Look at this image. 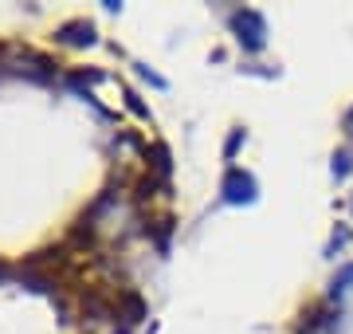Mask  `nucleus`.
<instances>
[{
    "instance_id": "7",
    "label": "nucleus",
    "mask_w": 353,
    "mask_h": 334,
    "mask_svg": "<svg viewBox=\"0 0 353 334\" xmlns=\"http://www.w3.org/2000/svg\"><path fill=\"white\" fill-rule=\"evenodd\" d=\"M243 141H248V130H243V126H236L232 134H228V141H224V157H228V161H232V157L240 154V146H243Z\"/></svg>"
},
{
    "instance_id": "5",
    "label": "nucleus",
    "mask_w": 353,
    "mask_h": 334,
    "mask_svg": "<svg viewBox=\"0 0 353 334\" xmlns=\"http://www.w3.org/2000/svg\"><path fill=\"white\" fill-rule=\"evenodd\" d=\"M350 244H353V228H350V224H338V228L330 232V240H326V256L338 259Z\"/></svg>"
},
{
    "instance_id": "1",
    "label": "nucleus",
    "mask_w": 353,
    "mask_h": 334,
    "mask_svg": "<svg viewBox=\"0 0 353 334\" xmlns=\"http://www.w3.org/2000/svg\"><path fill=\"white\" fill-rule=\"evenodd\" d=\"M228 28L248 55H259L267 48V16L259 8H232L228 12Z\"/></svg>"
},
{
    "instance_id": "3",
    "label": "nucleus",
    "mask_w": 353,
    "mask_h": 334,
    "mask_svg": "<svg viewBox=\"0 0 353 334\" xmlns=\"http://www.w3.org/2000/svg\"><path fill=\"white\" fill-rule=\"evenodd\" d=\"M350 287H353V264H341L338 271H334V279H330V287H326V303H338L341 307V299L350 295Z\"/></svg>"
},
{
    "instance_id": "4",
    "label": "nucleus",
    "mask_w": 353,
    "mask_h": 334,
    "mask_svg": "<svg viewBox=\"0 0 353 334\" xmlns=\"http://www.w3.org/2000/svg\"><path fill=\"white\" fill-rule=\"evenodd\" d=\"M350 173H353V141L341 146L338 154H334V161H330V177L334 181H350Z\"/></svg>"
},
{
    "instance_id": "6",
    "label": "nucleus",
    "mask_w": 353,
    "mask_h": 334,
    "mask_svg": "<svg viewBox=\"0 0 353 334\" xmlns=\"http://www.w3.org/2000/svg\"><path fill=\"white\" fill-rule=\"evenodd\" d=\"M59 39H67V43H94V28L90 24H67L63 32H59Z\"/></svg>"
},
{
    "instance_id": "2",
    "label": "nucleus",
    "mask_w": 353,
    "mask_h": 334,
    "mask_svg": "<svg viewBox=\"0 0 353 334\" xmlns=\"http://www.w3.org/2000/svg\"><path fill=\"white\" fill-rule=\"evenodd\" d=\"M220 201L224 205H255L259 201V181L252 169L243 166H228L220 177Z\"/></svg>"
},
{
    "instance_id": "8",
    "label": "nucleus",
    "mask_w": 353,
    "mask_h": 334,
    "mask_svg": "<svg viewBox=\"0 0 353 334\" xmlns=\"http://www.w3.org/2000/svg\"><path fill=\"white\" fill-rule=\"evenodd\" d=\"M341 130H345V134H350V141H353V106L345 110V118H341Z\"/></svg>"
}]
</instances>
